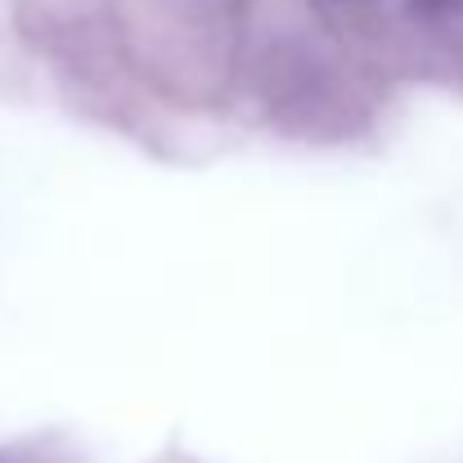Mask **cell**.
<instances>
[]
</instances>
